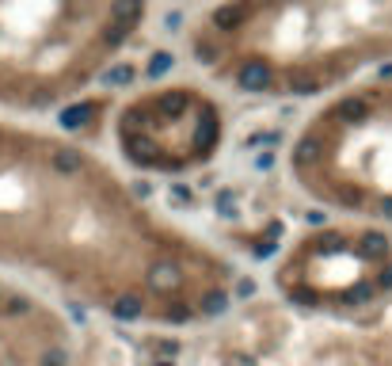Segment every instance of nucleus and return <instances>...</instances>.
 <instances>
[{
    "label": "nucleus",
    "mask_w": 392,
    "mask_h": 366,
    "mask_svg": "<svg viewBox=\"0 0 392 366\" xmlns=\"http://www.w3.org/2000/svg\"><path fill=\"white\" fill-rule=\"evenodd\" d=\"M141 16L145 0H0V103L42 111L76 96Z\"/></svg>",
    "instance_id": "f257e3e1"
},
{
    "label": "nucleus",
    "mask_w": 392,
    "mask_h": 366,
    "mask_svg": "<svg viewBox=\"0 0 392 366\" xmlns=\"http://www.w3.org/2000/svg\"><path fill=\"white\" fill-rule=\"evenodd\" d=\"M122 153L153 172H183L221 146V111L195 88H167L122 111Z\"/></svg>",
    "instance_id": "f03ea898"
}]
</instances>
